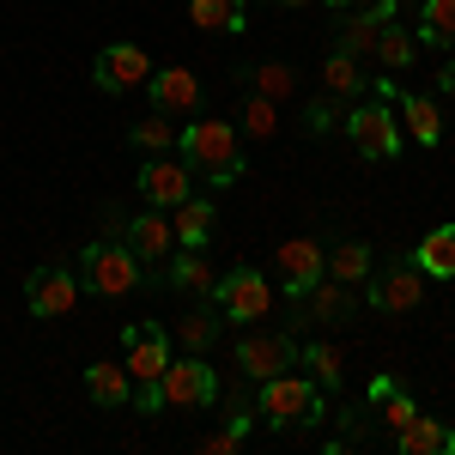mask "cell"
<instances>
[{"mask_svg":"<svg viewBox=\"0 0 455 455\" xmlns=\"http://www.w3.org/2000/svg\"><path fill=\"white\" fill-rule=\"evenodd\" d=\"M171 285L182 298H212V285H219V267L207 261V249H182L171 261Z\"/></svg>","mask_w":455,"mask_h":455,"instance_id":"20","label":"cell"},{"mask_svg":"<svg viewBox=\"0 0 455 455\" xmlns=\"http://www.w3.org/2000/svg\"><path fill=\"white\" fill-rule=\"evenodd\" d=\"M298 304H304V315H310V322H347V315L358 310V304H352V285L328 280V274H322V280H315Z\"/></svg>","mask_w":455,"mask_h":455,"instance_id":"19","label":"cell"},{"mask_svg":"<svg viewBox=\"0 0 455 455\" xmlns=\"http://www.w3.org/2000/svg\"><path fill=\"white\" fill-rule=\"evenodd\" d=\"M176 152L188 171H207L212 182H231L243 171V134L225 122V116H195L182 134H176Z\"/></svg>","mask_w":455,"mask_h":455,"instance_id":"1","label":"cell"},{"mask_svg":"<svg viewBox=\"0 0 455 455\" xmlns=\"http://www.w3.org/2000/svg\"><path fill=\"white\" fill-rule=\"evenodd\" d=\"M79 291L134 298V291H140V255L128 243H85L79 249Z\"/></svg>","mask_w":455,"mask_h":455,"instance_id":"2","label":"cell"},{"mask_svg":"<svg viewBox=\"0 0 455 455\" xmlns=\"http://www.w3.org/2000/svg\"><path fill=\"white\" fill-rule=\"evenodd\" d=\"M140 195L152 207H176V201L195 195V171L171 152H152V164H140Z\"/></svg>","mask_w":455,"mask_h":455,"instance_id":"12","label":"cell"},{"mask_svg":"<svg viewBox=\"0 0 455 455\" xmlns=\"http://www.w3.org/2000/svg\"><path fill=\"white\" fill-rule=\"evenodd\" d=\"M347 134H352V146H358L371 164H388V158L401 152V128H395L388 104H358L347 116Z\"/></svg>","mask_w":455,"mask_h":455,"instance_id":"10","label":"cell"},{"mask_svg":"<svg viewBox=\"0 0 455 455\" xmlns=\"http://www.w3.org/2000/svg\"><path fill=\"white\" fill-rule=\"evenodd\" d=\"M188 19H195L201 31H243L249 0H188Z\"/></svg>","mask_w":455,"mask_h":455,"instance_id":"24","label":"cell"},{"mask_svg":"<svg viewBox=\"0 0 455 455\" xmlns=\"http://www.w3.org/2000/svg\"><path fill=\"white\" fill-rule=\"evenodd\" d=\"M122 364H128V377L134 388H152L164 377V364H171V334L158 328V322H134V328H122Z\"/></svg>","mask_w":455,"mask_h":455,"instance_id":"7","label":"cell"},{"mask_svg":"<svg viewBox=\"0 0 455 455\" xmlns=\"http://www.w3.org/2000/svg\"><path fill=\"white\" fill-rule=\"evenodd\" d=\"M419 304H425V274L413 267V255L407 261H388L383 274L371 267V310L407 315V310H419Z\"/></svg>","mask_w":455,"mask_h":455,"instance_id":"8","label":"cell"},{"mask_svg":"<svg viewBox=\"0 0 455 455\" xmlns=\"http://www.w3.org/2000/svg\"><path fill=\"white\" fill-rule=\"evenodd\" d=\"M395 450H401V455H437V450H450L455 455V431H450V425H437L431 413H413V419L395 431Z\"/></svg>","mask_w":455,"mask_h":455,"instance_id":"17","label":"cell"},{"mask_svg":"<svg viewBox=\"0 0 455 455\" xmlns=\"http://www.w3.org/2000/svg\"><path fill=\"white\" fill-rule=\"evenodd\" d=\"M261 425H274V431H291V425H315L322 419V388L315 377H298V371H280V377H267L261 383Z\"/></svg>","mask_w":455,"mask_h":455,"instance_id":"3","label":"cell"},{"mask_svg":"<svg viewBox=\"0 0 455 455\" xmlns=\"http://www.w3.org/2000/svg\"><path fill=\"white\" fill-rule=\"evenodd\" d=\"M419 19H425V31H419V43H455V0H425L419 6Z\"/></svg>","mask_w":455,"mask_h":455,"instance_id":"33","label":"cell"},{"mask_svg":"<svg viewBox=\"0 0 455 455\" xmlns=\"http://www.w3.org/2000/svg\"><path fill=\"white\" fill-rule=\"evenodd\" d=\"M146 79H152V61H146V49H140V43H109L104 55H98V73H92V85H98L104 98L140 92Z\"/></svg>","mask_w":455,"mask_h":455,"instance_id":"9","label":"cell"},{"mask_svg":"<svg viewBox=\"0 0 455 455\" xmlns=\"http://www.w3.org/2000/svg\"><path fill=\"white\" fill-rule=\"evenodd\" d=\"M171 340L182 352H207L212 340H219V315H212V310H182V315H176V328H171Z\"/></svg>","mask_w":455,"mask_h":455,"instance_id":"26","label":"cell"},{"mask_svg":"<svg viewBox=\"0 0 455 455\" xmlns=\"http://www.w3.org/2000/svg\"><path fill=\"white\" fill-rule=\"evenodd\" d=\"M377 31H383V19H377V12H352L347 25H340V55H352V61H358V55H371V49H377Z\"/></svg>","mask_w":455,"mask_h":455,"instance_id":"29","label":"cell"},{"mask_svg":"<svg viewBox=\"0 0 455 455\" xmlns=\"http://www.w3.org/2000/svg\"><path fill=\"white\" fill-rule=\"evenodd\" d=\"M274 261H280V285L285 298H304L322 274H328V249L315 243V237H285L280 249H274Z\"/></svg>","mask_w":455,"mask_h":455,"instance_id":"11","label":"cell"},{"mask_svg":"<svg viewBox=\"0 0 455 455\" xmlns=\"http://www.w3.org/2000/svg\"><path fill=\"white\" fill-rule=\"evenodd\" d=\"M237 85H243V92H261V98H274V104H285V98L298 92V79H291V68H285V61H255V68H237Z\"/></svg>","mask_w":455,"mask_h":455,"instance_id":"23","label":"cell"},{"mask_svg":"<svg viewBox=\"0 0 455 455\" xmlns=\"http://www.w3.org/2000/svg\"><path fill=\"white\" fill-rule=\"evenodd\" d=\"M371 55H377V61H383L388 73H395V68H413V61H419V36H413V31H401V25L388 19L383 31H377V49H371Z\"/></svg>","mask_w":455,"mask_h":455,"instance_id":"25","label":"cell"},{"mask_svg":"<svg viewBox=\"0 0 455 455\" xmlns=\"http://www.w3.org/2000/svg\"><path fill=\"white\" fill-rule=\"evenodd\" d=\"M413 267H419L425 280H455V225H437L431 237H419Z\"/></svg>","mask_w":455,"mask_h":455,"instance_id":"21","label":"cell"},{"mask_svg":"<svg viewBox=\"0 0 455 455\" xmlns=\"http://www.w3.org/2000/svg\"><path fill=\"white\" fill-rule=\"evenodd\" d=\"M128 140L140 146V152H171V146H176V122L158 109V116H146V122H134V128H128Z\"/></svg>","mask_w":455,"mask_h":455,"instance_id":"32","label":"cell"},{"mask_svg":"<svg viewBox=\"0 0 455 455\" xmlns=\"http://www.w3.org/2000/svg\"><path fill=\"white\" fill-rule=\"evenodd\" d=\"M280 6H315V0H280Z\"/></svg>","mask_w":455,"mask_h":455,"instance_id":"35","label":"cell"},{"mask_svg":"<svg viewBox=\"0 0 455 455\" xmlns=\"http://www.w3.org/2000/svg\"><path fill=\"white\" fill-rule=\"evenodd\" d=\"M322 85H328L334 98H352V92H364V73H358V61H352V55H340V49H334V55L322 61Z\"/></svg>","mask_w":455,"mask_h":455,"instance_id":"31","label":"cell"},{"mask_svg":"<svg viewBox=\"0 0 455 455\" xmlns=\"http://www.w3.org/2000/svg\"><path fill=\"white\" fill-rule=\"evenodd\" d=\"M146 92H152V109H164V116H195L201 109V79H195V68H158L146 79Z\"/></svg>","mask_w":455,"mask_h":455,"instance_id":"14","label":"cell"},{"mask_svg":"<svg viewBox=\"0 0 455 455\" xmlns=\"http://www.w3.org/2000/svg\"><path fill=\"white\" fill-rule=\"evenodd\" d=\"M371 243H340V249H328V280H340V285H358V280H371Z\"/></svg>","mask_w":455,"mask_h":455,"instance_id":"27","label":"cell"},{"mask_svg":"<svg viewBox=\"0 0 455 455\" xmlns=\"http://www.w3.org/2000/svg\"><path fill=\"white\" fill-rule=\"evenodd\" d=\"M164 407H212L219 401V377L201 364V352H171L164 377H158Z\"/></svg>","mask_w":455,"mask_h":455,"instance_id":"4","label":"cell"},{"mask_svg":"<svg viewBox=\"0 0 455 455\" xmlns=\"http://www.w3.org/2000/svg\"><path fill=\"white\" fill-rule=\"evenodd\" d=\"M128 249H134L140 261H171V249H176L171 207H164V212H140V219H128Z\"/></svg>","mask_w":455,"mask_h":455,"instance_id":"15","label":"cell"},{"mask_svg":"<svg viewBox=\"0 0 455 455\" xmlns=\"http://www.w3.org/2000/svg\"><path fill=\"white\" fill-rule=\"evenodd\" d=\"M304 122H310L315 134H328V122H334V109H328V104H310V109H304Z\"/></svg>","mask_w":455,"mask_h":455,"instance_id":"34","label":"cell"},{"mask_svg":"<svg viewBox=\"0 0 455 455\" xmlns=\"http://www.w3.org/2000/svg\"><path fill=\"white\" fill-rule=\"evenodd\" d=\"M85 395H92L98 407H128V401H134L128 364H122V358H98V364L85 371Z\"/></svg>","mask_w":455,"mask_h":455,"instance_id":"16","label":"cell"},{"mask_svg":"<svg viewBox=\"0 0 455 455\" xmlns=\"http://www.w3.org/2000/svg\"><path fill=\"white\" fill-rule=\"evenodd\" d=\"M298 358L310 364L315 388H340V377H347V358H340V347H328V340H315V347H304Z\"/></svg>","mask_w":455,"mask_h":455,"instance_id":"28","label":"cell"},{"mask_svg":"<svg viewBox=\"0 0 455 455\" xmlns=\"http://www.w3.org/2000/svg\"><path fill=\"white\" fill-rule=\"evenodd\" d=\"M395 104H401V116H407V134L419 146H437L443 140V116H437V98H425V92H395Z\"/></svg>","mask_w":455,"mask_h":455,"instance_id":"22","label":"cell"},{"mask_svg":"<svg viewBox=\"0 0 455 455\" xmlns=\"http://www.w3.org/2000/svg\"><path fill=\"white\" fill-rule=\"evenodd\" d=\"M298 364V340H291V328H274V334H243L237 340V377L249 383H267V377H280Z\"/></svg>","mask_w":455,"mask_h":455,"instance_id":"6","label":"cell"},{"mask_svg":"<svg viewBox=\"0 0 455 455\" xmlns=\"http://www.w3.org/2000/svg\"><path fill=\"white\" fill-rule=\"evenodd\" d=\"M212 304H219V315H231V322H261V315H274V285H267V274H255V267H237V274H219Z\"/></svg>","mask_w":455,"mask_h":455,"instance_id":"5","label":"cell"},{"mask_svg":"<svg viewBox=\"0 0 455 455\" xmlns=\"http://www.w3.org/2000/svg\"><path fill=\"white\" fill-rule=\"evenodd\" d=\"M243 134L249 140H274V134H280V104L261 98V92H249L243 98Z\"/></svg>","mask_w":455,"mask_h":455,"instance_id":"30","label":"cell"},{"mask_svg":"<svg viewBox=\"0 0 455 455\" xmlns=\"http://www.w3.org/2000/svg\"><path fill=\"white\" fill-rule=\"evenodd\" d=\"M25 304H31V315H68L79 304V274H68V267H36L31 280H25Z\"/></svg>","mask_w":455,"mask_h":455,"instance_id":"13","label":"cell"},{"mask_svg":"<svg viewBox=\"0 0 455 455\" xmlns=\"http://www.w3.org/2000/svg\"><path fill=\"white\" fill-rule=\"evenodd\" d=\"M171 231H176V249H207L212 243V201H176L171 207Z\"/></svg>","mask_w":455,"mask_h":455,"instance_id":"18","label":"cell"}]
</instances>
